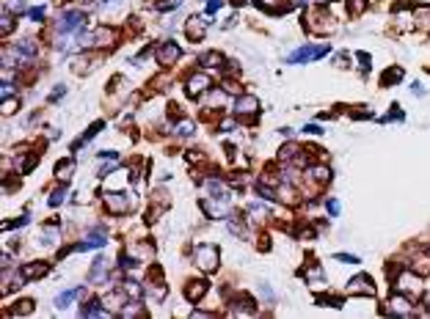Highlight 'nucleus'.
I'll return each instance as SVG.
<instances>
[{
    "mask_svg": "<svg viewBox=\"0 0 430 319\" xmlns=\"http://www.w3.org/2000/svg\"><path fill=\"white\" fill-rule=\"evenodd\" d=\"M196 264L204 272H215L218 270V248L215 245H199L196 248Z\"/></svg>",
    "mask_w": 430,
    "mask_h": 319,
    "instance_id": "f257e3e1",
    "label": "nucleus"
},
{
    "mask_svg": "<svg viewBox=\"0 0 430 319\" xmlns=\"http://www.w3.org/2000/svg\"><path fill=\"white\" fill-rule=\"evenodd\" d=\"M328 53V44H309V47H301L295 50L290 58H287V63H304L309 61V58H320V55H326Z\"/></svg>",
    "mask_w": 430,
    "mask_h": 319,
    "instance_id": "f03ea898",
    "label": "nucleus"
},
{
    "mask_svg": "<svg viewBox=\"0 0 430 319\" xmlns=\"http://www.w3.org/2000/svg\"><path fill=\"white\" fill-rule=\"evenodd\" d=\"M83 22H86L83 11H63V17L58 20V30L61 33H75V30L83 28Z\"/></svg>",
    "mask_w": 430,
    "mask_h": 319,
    "instance_id": "7ed1b4c3",
    "label": "nucleus"
},
{
    "mask_svg": "<svg viewBox=\"0 0 430 319\" xmlns=\"http://www.w3.org/2000/svg\"><path fill=\"white\" fill-rule=\"evenodd\" d=\"M182 55V47L177 42H163L157 47V63H163V66H171V63H177Z\"/></svg>",
    "mask_w": 430,
    "mask_h": 319,
    "instance_id": "20e7f679",
    "label": "nucleus"
},
{
    "mask_svg": "<svg viewBox=\"0 0 430 319\" xmlns=\"http://www.w3.org/2000/svg\"><path fill=\"white\" fill-rule=\"evenodd\" d=\"M207 88H210V77L204 75V72H193V75L187 77V97L190 99L201 97Z\"/></svg>",
    "mask_w": 430,
    "mask_h": 319,
    "instance_id": "39448f33",
    "label": "nucleus"
},
{
    "mask_svg": "<svg viewBox=\"0 0 430 319\" xmlns=\"http://www.w3.org/2000/svg\"><path fill=\"white\" fill-rule=\"evenodd\" d=\"M105 204H108V209H111L113 215H124L132 207L127 193H105Z\"/></svg>",
    "mask_w": 430,
    "mask_h": 319,
    "instance_id": "423d86ee",
    "label": "nucleus"
},
{
    "mask_svg": "<svg viewBox=\"0 0 430 319\" xmlns=\"http://www.w3.org/2000/svg\"><path fill=\"white\" fill-rule=\"evenodd\" d=\"M204 33H207V20H201V17H190V20L185 22V36L190 39V42H201V39H204Z\"/></svg>",
    "mask_w": 430,
    "mask_h": 319,
    "instance_id": "0eeeda50",
    "label": "nucleus"
},
{
    "mask_svg": "<svg viewBox=\"0 0 430 319\" xmlns=\"http://www.w3.org/2000/svg\"><path fill=\"white\" fill-rule=\"evenodd\" d=\"M347 292H350V294H367V297H372L375 284H372L369 275H356L353 281H350V286H347Z\"/></svg>",
    "mask_w": 430,
    "mask_h": 319,
    "instance_id": "6e6552de",
    "label": "nucleus"
},
{
    "mask_svg": "<svg viewBox=\"0 0 430 319\" xmlns=\"http://www.w3.org/2000/svg\"><path fill=\"white\" fill-rule=\"evenodd\" d=\"M386 314H392V317H411V303H408V297H402V294H395V297L389 300Z\"/></svg>",
    "mask_w": 430,
    "mask_h": 319,
    "instance_id": "1a4fd4ad",
    "label": "nucleus"
},
{
    "mask_svg": "<svg viewBox=\"0 0 430 319\" xmlns=\"http://www.w3.org/2000/svg\"><path fill=\"white\" fill-rule=\"evenodd\" d=\"M257 110H259V102L254 97H248V94L235 102V113H237V116H254Z\"/></svg>",
    "mask_w": 430,
    "mask_h": 319,
    "instance_id": "9d476101",
    "label": "nucleus"
},
{
    "mask_svg": "<svg viewBox=\"0 0 430 319\" xmlns=\"http://www.w3.org/2000/svg\"><path fill=\"white\" fill-rule=\"evenodd\" d=\"M50 272V264L47 262H39V264H25L22 267V278H28V281H36V278H44Z\"/></svg>",
    "mask_w": 430,
    "mask_h": 319,
    "instance_id": "9b49d317",
    "label": "nucleus"
},
{
    "mask_svg": "<svg viewBox=\"0 0 430 319\" xmlns=\"http://www.w3.org/2000/svg\"><path fill=\"white\" fill-rule=\"evenodd\" d=\"M201 207H204V212H207L210 217H223L226 215V201H221V198H207V201H201Z\"/></svg>",
    "mask_w": 430,
    "mask_h": 319,
    "instance_id": "f8f14e48",
    "label": "nucleus"
},
{
    "mask_svg": "<svg viewBox=\"0 0 430 319\" xmlns=\"http://www.w3.org/2000/svg\"><path fill=\"white\" fill-rule=\"evenodd\" d=\"M204 292H207V284H204V281H190V284L185 286V297L190 300V303H199V300L204 297Z\"/></svg>",
    "mask_w": 430,
    "mask_h": 319,
    "instance_id": "ddd939ff",
    "label": "nucleus"
},
{
    "mask_svg": "<svg viewBox=\"0 0 430 319\" xmlns=\"http://www.w3.org/2000/svg\"><path fill=\"white\" fill-rule=\"evenodd\" d=\"M91 39H94L91 44H99V47H111L113 39H116V33H113V28H97Z\"/></svg>",
    "mask_w": 430,
    "mask_h": 319,
    "instance_id": "4468645a",
    "label": "nucleus"
},
{
    "mask_svg": "<svg viewBox=\"0 0 430 319\" xmlns=\"http://www.w3.org/2000/svg\"><path fill=\"white\" fill-rule=\"evenodd\" d=\"M309 179L317 182V185H328L331 182V171L326 165H314V168H309Z\"/></svg>",
    "mask_w": 430,
    "mask_h": 319,
    "instance_id": "2eb2a0df",
    "label": "nucleus"
},
{
    "mask_svg": "<svg viewBox=\"0 0 430 319\" xmlns=\"http://www.w3.org/2000/svg\"><path fill=\"white\" fill-rule=\"evenodd\" d=\"M232 314H254V300L248 297V294H240V297L235 300V308H232Z\"/></svg>",
    "mask_w": 430,
    "mask_h": 319,
    "instance_id": "dca6fc26",
    "label": "nucleus"
},
{
    "mask_svg": "<svg viewBox=\"0 0 430 319\" xmlns=\"http://www.w3.org/2000/svg\"><path fill=\"white\" fill-rule=\"evenodd\" d=\"M99 130H102V121H97V124H91L89 130H86V135H83V138H80V140H75V143H72V152H77V149H80V146H83V143H89V140L94 138V135H97Z\"/></svg>",
    "mask_w": 430,
    "mask_h": 319,
    "instance_id": "f3484780",
    "label": "nucleus"
},
{
    "mask_svg": "<svg viewBox=\"0 0 430 319\" xmlns=\"http://www.w3.org/2000/svg\"><path fill=\"white\" fill-rule=\"evenodd\" d=\"M257 6L265 8V11H276V14L287 11V3H284V0H257Z\"/></svg>",
    "mask_w": 430,
    "mask_h": 319,
    "instance_id": "a211bd4d",
    "label": "nucleus"
},
{
    "mask_svg": "<svg viewBox=\"0 0 430 319\" xmlns=\"http://www.w3.org/2000/svg\"><path fill=\"white\" fill-rule=\"evenodd\" d=\"M80 294H83V289H66L61 297L56 300V305H58V308H66V305H69L75 297H80Z\"/></svg>",
    "mask_w": 430,
    "mask_h": 319,
    "instance_id": "6ab92c4d",
    "label": "nucleus"
},
{
    "mask_svg": "<svg viewBox=\"0 0 430 319\" xmlns=\"http://www.w3.org/2000/svg\"><path fill=\"white\" fill-rule=\"evenodd\" d=\"M414 20H416V25H419L422 30H430V8H416Z\"/></svg>",
    "mask_w": 430,
    "mask_h": 319,
    "instance_id": "aec40b11",
    "label": "nucleus"
},
{
    "mask_svg": "<svg viewBox=\"0 0 430 319\" xmlns=\"http://www.w3.org/2000/svg\"><path fill=\"white\" fill-rule=\"evenodd\" d=\"M105 242H108L105 237H91L89 242H80V245H75L72 250H94V248H102Z\"/></svg>",
    "mask_w": 430,
    "mask_h": 319,
    "instance_id": "412c9836",
    "label": "nucleus"
},
{
    "mask_svg": "<svg viewBox=\"0 0 430 319\" xmlns=\"http://www.w3.org/2000/svg\"><path fill=\"white\" fill-rule=\"evenodd\" d=\"M17 53H20V55H25V58H28V55H33V53H36V44H33V39H22V42L17 44Z\"/></svg>",
    "mask_w": 430,
    "mask_h": 319,
    "instance_id": "4be33fe9",
    "label": "nucleus"
},
{
    "mask_svg": "<svg viewBox=\"0 0 430 319\" xmlns=\"http://www.w3.org/2000/svg\"><path fill=\"white\" fill-rule=\"evenodd\" d=\"M31 311H33V300H20L11 314H14V317H25V314H31Z\"/></svg>",
    "mask_w": 430,
    "mask_h": 319,
    "instance_id": "5701e85b",
    "label": "nucleus"
},
{
    "mask_svg": "<svg viewBox=\"0 0 430 319\" xmlns=\"http://www.w3.org/2000/svg\"><path fill=\"white\" fill-rule=\"evenodd\" d=\"M36 165V157L33 154H25V157L20 160V174H31V168Z\"/></svg>",
    "mask_w": 430,
    "mask_h": 319,
    "instance_id": "b1692460",
    "label": "nucleus"
},
{
    "mask_svg": "<svg viewBox=\"0 0 430 319\" xmlns=\"http://www.w3.org/2000/svg\"><path fill=\"white\" fill-rule=\"evenodd\" d=\"M317 303H326V305H331V308H339V305H342V297H337V294H320Z\"/></svg>",
    "mask_w": 430,
    "mask_h": 319,
    "instance_id": "393cba45",
    "label": "nucleus"
},
{
    "mask_svg": "<svg viewBox=\"0 0 430 319\" xmlns=\"http://www.w3.org/2000/svg\"><path fill=\"white\" fill-rule=\"evenodd\" d=\"M400 77H402V69H392V72H386V75L381 77V83L383 85H392V83H397Z\"/></svg>",
    "mask_w": 430,
    "mask_h": 319,
    "instance_id": "a878e982",
    "label": "nucleus"
},
{
    "mask_svg": "<svg viewBox=\"0 0 430 319\" xmlns=\"http://www.w3.org/2000/svg\"><path fill=\"white\" fill-rule=\"evenodd\" d=\"M102 275H105V259H97V262L91 264L89 278H102Z\"/></svg>",
    "mask_w": 430,
    "mask_h": 319,
    "instance_id": "bb28decb",
    "label": "nucleus"
},
{
    "mask_svg": "<svg viewBox=\"0 0 430 319\" xmlns=\"http://www.w3.org/2000/svg\"><path fill=\"white\" fill-rule=\"evenodd\" d=\"M201 61H204V66H221L223 55H221V53H210V55H204Z\"/></svg>",
    "mask_w": 430,
    "mask_h": 319,
    "instance_id": "cd10ccee",
    "label": "nucleus"
},
{
    "mask_svg": "<svg viewBox=\"0 0 430 319\" xmlns=\"http://www.w3.org/2000/svg\"><path fill=\"white\" fill-rule=\"evenodd\" d=\"M124 289H127V294H130V297H135V300H138L141 292H144L138 284H135V281H124Z\"/></svg>",
    "mask_w": 430,
    "mask_h": 319,
    "instance_id": "c85d7f7f",
    "label": "nucleus"
},
{
    "mask_svg": "<svg viewBox=\"0 0 430 319\" xmlns=\"http://www.w3.org/2000/svg\"><path fill=\"white\" fill-rule=\"evenodd\" d=\"M347 6H350V14H361L367 8V0H347Z\"/></svg>",
    "mask_w": 430,
    "mask_h": 319,
    "instance_id": "c756f323",
    "label": "nucleus"
},
{
    "mask_svg": "<svg viewBox=\"0 0 430 319\" xmlns=\"http://www.w3.org/2000/svg\"><path fill=\"white\" fill-rule=\"evenodd\" d=\"M414 270H416V275H425V272H430V259H416Z\"/></svg>",
    "mask_w": 430,
    "mask_h": 319,
    "instance_id": "7c9ffc66",
    "label": "nucleus"
},
{
    "mask_svg": "<svg viewBox=\"0 0 430 319\" xmlns=\"http://www.w3.org/2000/svg\"><path fill=\"white\" fill-rule=\"evenodd\" d=\"M102 303H108V305H111V308H113V311H119V303H122V294H119V292H111V294H108V297H105Z\"/></svg>",
    "mask_w": 430,
    "mask_h": 319,
    "instance_id": "2f4dec72",
    "label": "nucleus"
},
{
    "mask_svg": "<svg viewBox=\"0 0 430 319\" xmlns=\"http://www.w3.org/2000/svg\"><path fill=\"white\" fill-rule=\"evenodd\" d=\"M182 0H157V8L160 11H171V8H177Z\"/></svg>",
    "mask_w": 430,
    "mask_h": 319,
    "instance_id": "473e14b6",
    "label": "nucleus"
},
{
    "mask_svg": "<svg viewBox=\"0 0 430 319\" xmlns=\"http://www.w3.org/2000/svg\"><path fill=\"white\" fill-rule=\"evenodd\" d=\"M138 314H141L138 303H130V308H122V317H138Z\"/></svg>",
    "mask_w": 430,
    "mask_h": 319,
    "instance_id": "72a5a7b5",
    "label": "nucleus"
},
{
    "mask_svg": "<svg viewBox=\"0 0 430 319\" xmlns=\"http://www.w3.org/2000/svg\"><path fill=\"white\" fill-rule=\"evenodd\" d=\"M298 152V146H292V143H287V146H281V160H290L292 154Z\"/></svg>",
    "mask_w": 430,
    "mask_h": 319,
    "instance_id": "f704fd0d",
    "label": "nucleus"
},
{
    "mask_svg": "<svg viewBox=\"0 0 430 319\" xmlns=\"http://www.w3.org/2000/svg\"><path fill=\"white\" fill-rule=\"evenodd\" d=\"M17 99H3V113H17Z\"/></svg>",
    "mask_w": 430,
    "mask_h": 319,
    "instance_id": "c9c22d12",
    "label": "nucleus"
},
{
    "mask_svg": "<svg viewBox=\"0 0 430 319\" xmlns=\"http://www.w3.org/2000/svg\"><path fill=\"white\" fill-rule=\"evenodd\" d=\"M11 28H14V20H11V17H8V14H3V25H0V30H3V36H6L8 30H11Z\"/></svg>",
    "mask_w": 430,
    "mask_h": 319,
    "instance_id": "e433bc0d",
    "label": "nucleus"
},
{
    "mask_svg": "<svg viewBox=\"0 0 430 319\" xmlns=\"http://www.w3.org/2000/svg\"><path fill=\"white\" fill-rule=\"evenodd\" d=\"M28 17H31V20H36V22H42V17H44V8H42V6L31 8V11H28Z\"/></svg>",
    "mask_w": 430,
    "mask_h": 319,
    "instance_id": "4c0bfd02",
    "label": "nucleus"
},
{
    "mask_svg": "<svg viewBox=\"0 0 430 319\" xmlns=\"http://www.w3.org/2000/svg\"><path fill=\"white\" fill-rule=\"evenodd\" d=\"M61 201H63V187H61V190H56V193L50 195V207H58Z\"/></svg>",
    "mask_w": 430,
    "mask_h": 319,
    "instance_id": "58836bf2",
    "label": "nucleus"
},
{
    "mask_svg": "<svg viewBox=\"0 0 430 319\" xmlns=\"http://www.w3.org/2000/svg\"><path fill=\"white\" fill-rule=\"evenodd\" d=\"M337 262H345V264H359V259L350 256V253H337Z\"/></svg>",
    "mask_w": 430,
    "mask_h": 319,
    "instance_id": "ea45409f",
    "label": "nucleus"
},
{
    "mask_svg": "<svg viewBox=\"0 0 430 319\" xmlns=\"http://www.w3.org/2000/svg\"><path fill=\"white\" fill-rule=\"evenodd\" d=\"M44 242H47V245H50V242L56 245V242H58V231H56V229H53V231L47 229V231H44Z\"/></svg>",
    "mask_w": 430,
    "mask_h": 319,
    "instance_id": "a19ab883",
    "label": "nucleus"
},
{
    "mask_svg": "<svg viewBox=\"0 0 430 319\" xmlns=\"http://www.w3.org/2000/svg\"><path fill=\"white\" fill-rule=\"evenodd\" d=\"M359 66H361V72L369 69V55H367V53H359Z\"/></svg>",
    "mask_w": 430,
    "mask_h": 319,
    "instance_id": "79ce46f5",
    "label": "nucleus"
},
{
    "mask_svg": "<svg viewBox=\"0 0 430 319\" xmlns=\"http://www.w3.org/2000/svg\"><path fill=\"white\" fill-rule=\"evenodd\" d=\"M28 223V217H20V220H11V223H3V229H20V226H25Z\"/></svg>",
    "mask_w": 430,
    "mask_h": 319,
    "instance_id": "37998d69",
    "label": "nucleus"
},
{
    "mask_svg": "<svg viewBox=\"0 0 430 319\" xmlns=\"http://www.w3.org/2000/svg\"><path fill=\"white\" fill-rule=\"evenodd\" d=\"M304 275L309 278V281H320V278H323V272H320V267H317V270H314V267H312V270H306Z\"/></svg>",
    "mask_w": 430,
    "mask_h": 319,
    "instance_id": "c03bdc74",
    "label": "nucleus"
},
{
    "mask_svg": "<svg viewBox=\"0 0 430 319\" xmlns=\"http://www.w3.org/2000/svg\"><path fill=\"white\" fill-rule=\"evenodd\" d=\"M190 132H193V124H190V121H182V124H180V135H190Z\"/></svg>",
    "mask_w": 430,
    "mask_h": 319,
    "instance_id": "a18cd8bd",
    "label": "nucleus"
},
{
    "mask_svg": "<svg viewBox=\"0 0 430 319\" xmlns=\"http://www.w3.org/2000/svg\"><path fill=\"white\" fill-rule=\"evenodd\" d=\"M218 8H221V0H210V3H207V14H215Z\"/></svg>",
    "mask_w": 430,
    "mask_h": 319,
    "instance_id": "49530a36",
    "label": "nucleus"
},
{
    "mask_svg": "<svg viewBox=\"0 0 430 319\" xmlns=\"http://www.w3.org/2000/svg\"><path fill=\"white\" fill-rule=\"evenodd\" d=\"M304 132H309V135H320L323 130H320L317 124H306V127H304Z\"/></svg>",
    "mask_w": 430,
    "mask_h": 319,
    "instance_id": "de8ad7c7",
    "label": "nucleus"
},
{
    "mask_svg": "<svg viewBox=\"0 0 430 319\" xmlns=\"http://www.w3.org/2000/svg\"><path fill=\"white\" fill-rule=\"evenodd\" d=\"M328 212H331V215H339V204H337V201H328Z\"/></svg>",
    "mask_w": 430,
    "mask_h": 319,
    "instance_id": "09e8293b",
    "label": "nucleus"
},
{
    "mask_svg": "<svg viewBox=\"0 0 430 319\" xmlns=\"http://www.w3.org/2000/svg\"><path fill=\"white\" fill-rule=\"evenodd\" d=\"M99 157H105V160H119V154H116V152H99Z\"/></svg>",
    "mask_w": 430,
    "mask_h": 319,
    "instance_id": "8fccbe9b",
    "label": "nucleus"
},
{
    "mask_svg": "<svg viewBox=\"0 0 430 319\" xmlns=\"http://www.w3.org/2000/svg\"><path fill=\"white\" fill-rule=\"evenodd\" d=\"M422 303H425V311H430V292H425V294H422Z\"/></svg>",
    "mask_w": 430,
    "mask_h": 319,
    "instance_id": "3c124183",
    "label": "nucleus"
},
{
    "mask_svg": "<svg viewBox=\"0 0 430 319\" xmlns=\"http://www.w3.org/2000/svg\"><path fill=\"white\" fill-rule=\"evenodd\" d=\"M221 102H223V97H221V94H213V105H215V107H218Z\"/></svg>",
    "mask_w": 430,
    "mask_h": 319,
    "instance_id": "603ef678",
    "label": "nucleus"
},
{
    "mask_svg": "<svg viewBox=\"0 0 430 319\" xmlns=\"http://www.w3.org/2000/svg\"><path fill=\"white\" fill-rule=\"evenodd\" d=\"M295 3H298V6H304V3H306V0H295Z\"/></svg>",
    "mask_w": 430,
    "mask_h": 319,
    "instance_id": "864d4df0",
    "label": "nucleus"
}]
</instances>
